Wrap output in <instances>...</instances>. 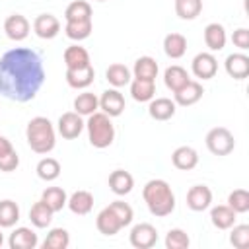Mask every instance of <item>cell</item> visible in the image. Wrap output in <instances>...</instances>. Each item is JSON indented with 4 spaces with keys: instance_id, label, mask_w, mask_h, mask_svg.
<instances>
[{
    "instance_id": "7a4b0ae2",
    "label": "cell",
    "mask_w": 249,
    "mask_h": 249,
    "mask_svg": "<svg viewBox=\"0 0 249 249\" xmlns=\"http://www.w3.org/2000/svg\"><path fill=\"white\" fill-rule=\"evenodd\" d=\"M142 196H144V202H146L150 214H154L158 218L169 216L175 210V195H173L169 183L163 179L148 181L142 189Z\"/></svg>"
},
{
    "instance_id": "277c9868",
    "label": "cell",
    "mask_w": 249,
    "mask_h": 249,
    "mask_svg": "<svg viewBox=\"0 0 249 249\" xmlns=\"http://www.w3.org/2000/svg\"><path fill=\"white\" fill-rule=\"evenodd\" d=\"M86 128H88V138H89V144L93 148H107L113 144L115 140V126H113V121L109 115H105L103 111H95L88 117V123H86Z\"/></svg>"
},
{
    "instance_id": "cb8c5ba5",
    "label": "cell",
    "mask_w": 249,
    "mask_h": 249,
    "mask_svg": "<svg viewBox=\"0 0 249 249\" xmlns=\"http://www.w3.org/2000/svg\"><path fill=\"white\" fill-rule=\"evenodd\" d=\"M130 95H132L134 101H140V103L154 99V95H156V82L134 78L130 82Z\"/></svg>"
},
{
    "instance_id": "83f0119b",
    "label": "cell",
    "mask_w": 249,
    "mask_h": 249,
    "mask_svg": "<svg viewBox=\"0 0 249 249\" xmlns=\"http://www.w3.org/2000/svg\"><path fill=\"white\" fill-rule=\"evenodd\" d=\"M53 210L45 200H37L29 210V220L35 228H47L53 222Z\"/></svg>"
},
{
    "instance_id": "d6986e66",
    "label": "cell",
    "mask_w": 249,
    "mask_h": 249,
    "mask_svg": "<svg viewBox=\"0 0 249 249\" xmlns=\"http://www.w3.org/2000/svg\"><path fill=\"white\" fill-rule=\"evenodd\" d=\"M66 206L70 208V212H74L78 216H86L93 208V195L89 191H76L70 195Z\"/></svg>"
},
{
    "instance_id": "3957f363",
    "label": "cell",
    "mask_w": 249,
    "mask_h": 249,
    "mask_svg": "<svg viewBox=\"0 0 249 249\" xmlns=\"http://www.w3.org/2000/svg\"><path fill=\"white\" fill-rule=\"evenodd\" d=\"M25 138H27L29 148L35 154H49L56 144L54 126L47 117H33L27 123Z\"/></svg>"
},
{
    "instance_id": "8992f818",
    "label": "cell",
    "mask_w": 249,
    "mask_h": 249,
    "mask_svg": "<svg viewBox=\"0 0 249 249\" xmlns=\"http://www.w3.org/2000/svg\"><path fill=\"white\" fill-rule=\"evenodd\" d=\"M130 245L136 247V249H150L158 243V230L148 224V222H142V224H136L132 230H130Z\"/></svg>"
},
{
    "instance_id": "836d02e7",
    "label": "cell",
    "mask_w": 249,
    "mask_h": 249,
    "mask_svg": "<svg viewBox=\"0 0 249 249\" xmlns=\"http://www.w3.org/2000/svg\"><path fill=\"white\" fill-rule=\"evenodd\" d=\"M18 220H19V206L10 198L0 200V228H12L16 226Z\"/></svg>"
},
{
    "instance_id": "f35d334b",
    "label": "cell",
    "mask_w": 249,
    "mask_h": 249,
    "mask_svg": "<svg viewBox=\"0 0 249 249\" xmlns=\"http://www.w3.org/2000/svg\"><path fill=\"white\" fill-rule=\"evenodd\" d=\"M228 206L235 214H245L249 210V193L245 189H235L228 196Z\"/></svg>"
},
{
    "instance_id": "b9f144b4",
    "label": "cell",
    "mask_w": 249,
    "mask_h": 249,
    "mask_svg": "<svg viewBox=\"0 0 249 249\" xmlns=\"http://www.w3.org/2000/svg\"><path fill=\"white\" fill-rule=\"evenodd\" d=\"M109 208L115 212V216L119 218V222H121V226H123V228H124V226H128V224L132 222V218H134L132 206H130L128 202L115 200V202H111V204H109Z\"/></svg>"
},
{
    "instance_id": "f6af8a7d",
    "label": "cell",
    "mask_w": 249,
    "mask_h": 249,
    "mask_svg": "<svg viewBox=\"0 0 249 249\" xmlns=\"http://www.w3.org/2000/svg\"><path fill=\"white\" fill-rule=\"evenodd\" d=\"M12 150H14L12 142H10L6 136H0V158H2V156H6V154H10Z\"/></svg>"
},
{
    "instance_id": "30bf717a",
    "label": "cell",
    "mask_w": 249,
    "mask_h": 249,
    "mask_svg": "<svg viewBox=\"0 0 249 249\" xmlns=\"http://www.w3.org/2000/svg\"><path fill=\"white\" fill-rule=\"evenodd\" d=\"M99 109L105 115H109L111 119L113 117H119L124 111V97H123V93L117 88L105 89L101 93V97H99Z\"/></svg>"
},
{
    "instance_id": "484cf974",
    "label": "cell",
    "mask_w": 249,
    "mask_h": 249,
    "mask_svg": "<svg viewBox=\"0 0 249 249\" xmlns=\"http://www.w3.org/2000/svg\"><path fill=\"white\" fill-rule=\"evenodd\" d=\"M158 70H160V68H158V62H156L152 56H140V58H136V62H134L132 74H134V78L156 82Z\"/></svg>"
},
{
    "instance_id": "9c48e42d",
    "label": "cell",
    "mask_w": 249,
    "mask_h": 249,
    "mask_svg": "<svg viewBox=\"0 0 249 249\" xmlns=\"http://www.w3.org/2000/svg\"><path fill=\"white\" fill-rule=\"evenodd\" d=\"M204 93V88L200 82L196 80H189L183 88H179L177 91H173V101L175 105H181V107H189V105H195Z\"/></svg>"
},
{
    "instance_id": "5b68a950",
    "label": "cell",
    "mask_w": 249,
    "mask_h": 249,
    "mask_svg": "<svg viewBox=\"0 0 249 249\" xmlns=\"http://www.w3.org/2000/svg\"><path fill=\"white\" fill-rule=\"evenodd\" d=\"M206 148L210 150V154L214 156H228L230 152H233L235 148V140H233V134L224 128V126H214L206 132Z\"/></svg>"
},
{
    "instance_id": "d590c367",
    "label": "cell",
    "mask_w": 249,
    "mask_h": 249,
    "mask_svg": "<svg viewBox=\"0 0 249 249\" xmlns=\"http://www.w3.org/2000/svg\"><path fill=\"white\" fill-rule=\"evenodd\" d=\"M202 12V0H175V14L181 19H195Z\"/></svg>"
},
{
    "instance_id": "1f68e13d",
    "label": "cell",
    "mask_w": 249,
    "mask_h": 249,
    "mask_svg": "<svg viewBox=\"0 0 249 249\" xmlns=\"http://www.w3.org/2000/svg\"><path fill=\"white\" fill-rule=\"evenodd\" d=\"M105 78H107V82H109L113 88H123V86H126V84H130V70H128L124 64L115 62V64H111V66L107 68Z\"/></svg>"
},
{
    "instance_id": "603a6c76",
    "label": "cell",
    "mask_w": 249,
    "mask_h": 249,
    "mask_svg": "<svg viewBox=\"0 0 249 249\" xmlns=\"http://www.w3.org/2000/svg\"><path fill=\"white\" fill-rule=\"evenodd\" d=\"M62 58H64L66 68H84V66L91 64V62H89V53H88L84 47H80V45H70V47H66Z\"/></svg>"
},
{
    "instance_id": "60d3db41",
    "label": "cell",
    "mask_w": 249,
    "mask_h": 249,
    "mask_svg": "<svg viewBox=\"0 0 249 249\" xmlns=\"http://www.w3.org/2000/svg\"><path fill=\"white\" fill-rule=\"evenodd\" d=\"M230 243L237 249H245L249 245V226L247 224H239V226H231V233H230Z\"/></svg>"
},
{
    "instance_id": "f546056e",
    "label": "cell",
    "mask_w": 249,
    "mask_h": 249,
    "mask_svg": "<svg viewBox=\"0 0 249 249\" xmlns=\"http://www.w3.org/2000/svg\"><path fill=\"white\" fill-rule=\"evenodd\" d=\"M99 109V97L95 93H89V91H84V93H78L76 99H74V111L82 117H89L91 113H95Z\"/></svg>"
},
{
    "instance_id": "ffe728a7",
    "label": "cell",
    "mask_w": 249,
    "mask_h": 249,
    "mask_svg": "<svg viewBox=\"0 0 249 249\" xmlns=\"http://www.w3.org/2000/svg\"><path fill=\"white\" fill-rule=\"evenodd\" d=\"M226 41L228 37H226V29L222 23H208L204 27V43L212 53L222 51L226 47Z\"/></svg>"
},
{
    "instance_id": "bcb514c9",
    "label": "cell",
    "mask_w": 249,
    "mask_h": 249,
    "mask_svg": "<svg viewBox=\"0 0 249 249\" xmlns=\"http://www.w3.org/2000/svg\"><path fill=\"white\" fill-rule=\"evenodd\" d=\"M4 243V235H2V231H0V245Z\"/></svg>"
},
{
    "instance_id": "ab89813d",
    "label": "cell",
    "mask_w": 249,
    "mask_h": 249,
    "mask_svg": "<svg viewBox=\"0 0 249 249\" xmlns=\"http://www.w3.org/2000/svg\"><path fill=\"white\" fill-rule=\"evenodd\" d=\"M189 243H191V239H189L187 231H183L181 228H173L165 235V247L167 249H187Z\"/></svg>"
},
{
    "instance_id": "7402d4cb",
    "label": "cell",
    "mask_w": 249,
    "mask_h": 249,
    "mask_svg": "<svg viewBox=\"0 0 249 249\" xmlns=\"http://www.w3.org/2000/svg\"><path fill=\"white\" fill-rule=\"evenodd\" d=\"M95 226H97L99 233H103V235H115V233H119V230L123 228L121 222H119V218L115 216V212H113L109 206H105V208L97 214Z\"/></svg>"
},
{
    "instance_id": "d6a6232c",
    "label": "cell",
    "mask_w": 249,
    "mask_h": 249,
    "mask_svg": "<svg viewBox=\"0 0 249 249\" xmlns=\"http://www.w3.org/2000/svg\"><path fill=\"white\" fill-rule=\"evenodd\" d=\"M41 200H45L51 206L53 212H58V210H62L66 206L68 196H66V191L60 189V187H47L43 191V195H41Z\"/></svg>"
},
{
    "instance_id": "e0dca14e",
    "label": "cell",
    "mask_w": 249,
    "mask_h": 249,
    "mask_svg": "<svg viewBox=\"0 0 249 249\" xmlns=\"http://www.w3.org/2000/svg\"><path fill=\"white\" fill-rule=\"evenodd\" d=\"M175 101L169 99V97H156V99H150V105H148V113L152 119L156 121H169L173 115H175Z\"/></svg>"
},
{
    "instance_id": "ee69618b",
    "label": "cell",
    "mask_w": 249,
    "mask_h": 249,
    "mask_svg": "<svg viewBox=\"0 0 249 249\" xmlns=\"http://www.w3.org/2000/svg\"><path fill=\"white\" fill-rule=\"evenodd\" d=\"M231 41H233V45H235L237 49L247 51V49H249V29H245V27L235 29L233 35H231Z\"/></svg>"
},
{
    "instance_id": "6da1fadb",
    "label": "cell",
    "mask_w": 249,
    "mask_h": 249,
    "mask_svg": "<svg viewBox=\"0 0 249 249\" xmlns=\"http://www.w3.org/2000/svg\"><path fill=\"white\" fill-rule=\"evenodd\" d=\"M45 82L43 58L37 51L16 47L0 58V93L12 101H31Z\"/></svg>"
},
{
    "instance_id": "7bdbcfd3",
    "label": "cell",
    "mask_w": 249,
    "mask_h": 249,
    "mask_svg": "<svg viewBox=\"0 0 249 249\" xmlns=\"http://www.w3.org/2000/svg\"><path fill=\"white\" fill-rule=\"evenodd\" d=\"M18 165H19V156H18L16 150H12L10 154H6V156L0 158V171H4V173L16 171Z\"/></svg>"
},
{
    "instance_id": "8d00e7d4",
    "label": "cell",
    "mask_w": 249,
    "mask_h": 249,
    "mask_svg": "<svg viewBox=\"0 0 249 249\" xmlns=\"http://www.w3.org/2000/svg\"><path fill=\"white\" fill-rule=\"evenodd\" d=\"M64 33L72 41H84L91 33V19H86V21H66Z\"/></svg>"
},
{
    "instance_id": "7c38bea8",
    "label": "cell",
    "mask_w": 249,
    "mask_h": 249,
    "mask_svg": "<svg viewBox=\"0 0 249 249\" xmlns=\"http://www.w3.org/2000/svg\"><path fill=\"white\" fill-rule=\"evenodd\" d=\"M33 31L41 39H54L60 31V21L53 14H39L33 19Z\"/></svg>"
},
{
    "instance_id": "e575fe53",
    "label": "cell",
    "mask_w": 249,
    "mask_h": 249,
    "mask_svg": "<svg viewBox=\"0 0 249 249\" xmlns=\"http://www.w3.org/2000/svg\"><path fill=\"white\" fill-rule=\"evenodd\" d=\"M68 245H70V235L64 228H53L43 241V249H66Z\"/></svg>"
},
{
    "instance_id": "f1b7e54d",
    "label": "cell",
    "mask_w": 249,
    "mask_h": 249,
    "mask_svg": "<svg viewBox=\"0 0 249 249\" xmlns=\"http://www.w3.org/2000/svg\"><path fill=\"white\" fill-rule=\"evenodd\" d=\"M163 53L169 58H181L187 53V39L181 33H169L163 39Z\"/></svg>"
},
{
    "instance_id": "74e56055",
    "label": "cell",
    "mask_w": 249,
    "mask_h": 249,
    "mask_svg": "<svg viewBox=\"0 0 249 249\" xmlns=\"http://www.w3.org/2000/svg\"><path fill=\"white\" fill-rule=\"evenodd\" d=\"M35 171H37L39 179H43V181H54L60 175V163L54 158H43L37 163V169Z\"/></svg>"
},
{
    "instance_id": "4316f807",
    "label": "cell",
    "mask_w": 249,
    "mask_h": 249,
    "mask_svg": "<svg viewBox=\"0 0 249 249\" xmlns=\"http://www.w3.org/2000/svg\"><path fill=\"white\" fill-rule=\"evenodd\" d=\"M189 80H191V78H189L187 70H185L183 66H179V64H173V66L165 68V72H163V82H165L167 89H171V91H177V89L183 88Z\"/></svg>"
},
{
    "instance_id": "44dd1931",
    "label": "cell",
    "mask_w": 249,
    "mask_h": 249,
    "mask_svg": "<svg viewBox=\"0 0 249 249\" xmlns=\"http://www.w3.org/2000/svg\"><path fill=\"white\" fill-rule=\"evenodd\" d=\"M132 187H134V179H132V175L128 171H124V169L111 171V175H109V189L115 195H119V196L128 195L132 191Z\"/></svg>"
},
{
    "instance_id": "9a60e30c",
    "label": "cell",
    "mask_w": 249,
    "mask_h": 249,
    "mask_svg": "<svg viewBox=\"0 0 249 249\" xmlns=\"http://www.w3.org/2000/svg\"><path fill=\"white\" fill-rule=\"evenodd\" d=\"M212 204V191L206 185H195L187 191V206L195 212H202Z\"/></svg>"
},
{
    "instance_id": "4dcf8cb0",
    "label": "cell",
    "mask_w": 249,
    "mask_h": 249,
    "mask_svg": "<svg viewBox=\"0 0 249 249\" xmlns=\"http://www.w3.org/2000/svg\"><path fill=\"white\" fill-rule=\"evenodd\" d=\"M64 19L66 21H86V19H91V6L86 0H74V2H70L66 6Z\"/></svg>"
},
{
    "instance_id": "d4e9b609",
    "label": "cell",
    "mask_w": 249,
    "mask_h": 249,
    "mask_svg": "<svg viewBox=\"0 0 249 249\" xmlns=\"http://www.w3.org/2000/svg\"><path fill=\"white\" fill-rule=\"evenodd\" d=\"M235 212L228 204H218L210 210V220L218 230H230L235 224Z\"/></svg>"
},
{
    "instance_id": "ba28073f",
    "label": "cell",
    "mask_w": 249,
    "mask_h": 249,
    "mask_svg": "<svg viewBox=\"0 0 249 249\" xmlns=\"http://www.w3.org/2000/svg\"><path fill=\"white\" fill-rule=\"evenodd\" d=\"M191 70H193V74L196 78L210 80L218 72V60H216V56L212 53H198L191 62Z\"/></svg>"
},
{
    "instance_id": "52a82bcc",
    "label": "cell",
    "mask_w": 249,
    "mask_h": 249,
    "mask_svg": "<svg viewBox=\"0 0 249 249\" xmlns=\"http://www.w3.org/2000/svg\"><path fill=\"white\" fill-rule=\"evenodd\" d=\"M58 132L62 138L66 140H72V138H78L86 126L82 115H78L76 111H68V113H62L60 119H58Z\"/></svg>"
},
{
    "instance_id": "4fadbf2b",
    "label": "cell",
    "mask_w": 249,
    "mask_h": 249,
    "mask_svg": "<svg viewBox=\"0 0 249 249\" xmlns=\"http://www.w3.org/2000/svg\"><path fill=\"white\" fill-rule=\"evenodd\" d=\"M29 27L31 25H29L27 18L21 14H12L4 21V31H6L8 39H12V41H23L29 35Z\"/></svg>"
},
{
    "instance_id": "7dc6e473",
    "label": "cell",
    "mask_w": 249,
    "mask_h": 249,
    "mask_svg": "<svg viewBox=\"0 0 249 249\" xmlns=\"http://www.w3.org/2000/svg\"><path fill=\"white\" fill-rule=\"evenodd\" d=\"M97 2H105V0H97Z\"/></svg>"
},
{
    "instance_id": "ac0fdd59",
    "label": "cell",
    "mask_w": 249,
    "mask_h": 249,
    "mask_svg": "<svg viewBox=\"0 0 249 249\" xmlns=\"http://www.w3.org/2000/svg\"><path fill=\"white\" fill-rule=\"evenodd\" d=\"M171 161H173V165H175L177 169H181V171H191V169H195L196 163H198V154H196V150L191 148V146H179V148H175V152L171 154Z\"/></svg>"
},
{
    "instance_id": "8fae6325",
    "label": "cell",
    "mask_w": 249,
    "mask_h": 249,
    "mask_svg": "<svg viewBox=\"0 0 249 249\" xmlns=\"http://www.w3.org/2000/svg\"><path fill=\"white\" fill-rule=\"evenodd\" d=\"M224 68L230 78L233 80H245L249 76V56L243 53H231L226 56Z\"/></svg>"
},
{
    "instance_id": "2e32d148",
    "label": "cell",
    "mask_w": 249,
    "mask_h": 249,
    "mask_svg": "<svg viewBox=\"0 0 249 249\" xmlns=\"http://www.w3.org/2000/svg\"><path fill=\"white\" fill-rule=\"evenodd\" d=\"M37 243H39L37 233L31 228H25V226L16 228L10 233V239H8L10 249H35Z\"/></svg>"
},
{
    "instance_id": "5bb4252c",
    "label": "cell",
    "mask_w": 249,
    "mask_h": 249,
    "mask_svg": "<svg viewBox=\"0 0 249 249\" xmlns=\"http://www.w3.org/2000/svg\"><path fill=\"white\" fill-rule=\"evenodd\" d=\"M66 84L74 89H86L88 86L93 84L95 78V70L91 64L84 66V68H66Z\"/></svg>"
}]
</instances>
